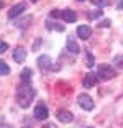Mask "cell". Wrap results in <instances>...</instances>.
Here are the masks:
<instances>
[{"instance_id": "1", "label": "cell", "mask_w": 123, "mask_h": 128, "mask_svg": "<svg viewBox=\"0 0 123 128\" xmlns=\"http://www.w3.org/2000/svg\"><path fill=\"white\" fill-rule=\"evenodd\" d=\"M34 89L30 86V82H22V86L16 89V104H18L22 108H28V107L31 105V102H33L34 98Z\"/></svg>"}, {"instance_id": "2", "label": "cell", "mask_w": 123, "mask_h": 128, "mask_svg": "<svg viewBox=\"0 0 123 128\" xmlns=\"http://www.w3.org/2000/svg\"><path fill=\"white\" fill-rule=\"evenodd\" d=\"M97 76H98V79H102V80H110L115 77V69L110 64H100Z\"/></svg>"}, {"instance_id": "3", "label": "cell", "mask_w": 123, "mask_h": 128, "mask_svg": "<svg viewBox=\"0 0 123 128\" xmlns=\"http://www.w3.org/2000/svg\"><path fill=\"white\" fill-rule=\"evenodd\" d=\"M77 104H79V107H80L82 110H87V112L94 110V107H95L94 98L90 97V95H87V94H80L77 97Z\"/></svg>"}, {"instance_id": "4", "label": "cell", "mask_w": 123, "mask_h": 128, "mask_svg": "<svg viewBox=\"0 0 123 128\" xmlns=\"http://www.w3.org/2000/svg\"><path fill=\"white\" fill-rule=\"evenodd\" d=\"M23 12H26V4L25 2H20V4L13 5V7L10 8V12H8V18H16V16H20L23 13Z\"/></svg>"}, {"instance_id": "5", "label": "cell", "mask_w": 123, "mask_h": 128, "mask_svg": "<svg viewBox=\"0 0 123 128\" xmlns=\"http://www.w3.org/2000/svg\"><path fill=\"white\" fill-rule=\"evenodd\" d=\"M33 115H34L36 120H46V118H48V108H46L44 104H38V105L34 107Z\"/></svg>"}, {"instance_id": "6", "label": "cell", "mask_w": 123, "mask_h": 128, "mask_svg": "<svg viewBox=\"0 0 123 128\" xmlns=\"http://www.w3.org/2000/svg\"><path fill=\"white\" fill-rule=\"evenodd\" d=\"M97 80H98V76L95 74V72H89V74L84 77V80H82V86L86 87V89H90V87H94L97 84Z\"/></svg>"}, {"instance_id": "7", "label": "cell", "mask_w": 123, "mask_h": 128, "mask_svg": "<svg viewBox=\"0 0 123 128\" xmlns=\"http://www.w3.org/2000/svg\"><path fill=\"white\" fill-rule=\"evenodd\" d=\"M61 18L67 23H74L76 20H77V13H76L74 10H71V8H66V10L61 12Z\"/></svg>"}, {"instance_id": "8", "label": "cell", "mask_w": 123, "mask_h": 128, "mask_svg": "<svg viewBox=\"0 0 123 128\" xmlns=\"http://www.w3.org/2000/svg\"><path fill=\"white\" fill-rule=\"evenodd\" d=\"M38 68H40L41 71H49V69H51V58L46 56V54L40 56L38 58Z\"/></svg>"}, {"instance_id": "9", "label": "cell", "mask_w": 123, "mask_h": 128, "mask_svg": "<svg viewBox=\"0 0 123 128\" xmlns=\"http://www.w3.org/2000/svg\"><path fill=\"white\" fill-rule=\"evenodd\" d=\"M90 34H92V28H90L89 25H80V26H77V36L80 38V40H89Z\"/></svg>"}, {"instance_id": "10", "label": "cell", "mask_w": 123, "mask_h": 128, "mask_svg": "<svg viewBox=\"0 0 123 128\" xmlns=\"http://www.w3.org/2000/svg\"><path fill=\"white\" fill-rule=\"evenodd\" d=\"M66 49L69 51L71 54H77L79 51H80V48H79L77 41L74 40V36H69L67 38V43H66Z\"/></svg>"}, {"instance_id": "11", "label": "cell", "mask_w": 123, "mask_h": 128, "mask_svg": "<svg viewBox=\"0 0 123 128\" xmlns=\"http://www.w3.org/2000/svg\"><path fill=\"white\" fill-rule=\"evenodd\" d=\"M56 117H58V120L62 122V123H71V122H72V117H74V115H72L71 112H67V110H58Z\"/></svg>"}, {"instance_id": "12", "label": "cell", "mask_w": 123, "mask_h": 128, "mask_svg": "<svg viewBox=\"0 0 123 128\" xmlns=\"http://www.w3.org/2000/svg\"><path fill=\"white\" fill-rule=\"evenodd\" d=\"M13 59H15L16 62H23V61L26 59V49L23 48V46H18V48L13 51Z\"/></svg>"}, {"instance_id": "13", "label": "cell", "mask_w": 123, "mask_h": 128, "mask_svg": "<svg viewBox=\"0 0 123 128\" xmlns=\"http://www.w3.org/2000/svg\"><path fill=\"white\" fill-rule=\"evenodd\" d=\"M31 20H33L31 15H26L23 20H18V22L15 23V26L16 28H26V26H28V23H31Z\"/></svg>"}, {"instance_id": "14", "label": "cell", "mask_w": 123, "mask_h": 128, "mask_svg": "<svg viewBox=\"0 0 123 128\" xmlns=\"http://www.w3.org/2000/svg\"><path fill=\"white\" fill-rule=\"evenodd\" d=\"M7 74H10V68L5 61L0 59V76H7Z\"/></svg>"}, {"instance_id": "15", "label": "cell", "mask_w": 123, "mask_h": 128, "mask_svg": "<svg viewBox=\"0 0 123 128\" xmlns=\"http://www.w3.org/2000/svg\"><path fill=\"white\" fill-rule=\"evenodd\" d=\"M31 80V71L30 69H23L22 72V82H30Z\"/></svg>"}, {"instance_id": "16", "label": "cell", "mask_w": 123, "mask_h": 128, "mask_svg": "<svg viewBox=\"0 0 123 128\" xmlns=\"http://www.w3.org/2000/svg\"><path fill=\"white\" fill-rule=\"evenodd\" d=\"M46 28H48V30H58V31H64V26H62V25H58V23H52V22H48Z\"/></svg>"}, {"instance_id": "17", "label": "cell", "mask_w": 123, "mask_h": 128, "mask_svg": "<svg viewBox=\"0 0 123 128\" xmlns=\"http://www.w3.org/2000/svg\"><path fill=\"white\" fill-rule=\"evenodd\" d=\"M113 62H115V66H116V68L123 69V54H118V56H115Z\"/></svg>"}, {"instance_id": "18", "label": "cell", "mask_w": 123, "mask_h": 128, "mask_svg": "<svg viewBox=\"0 0 123 128\" xmlns=\"http://www.w3.org/2000/svg\"><path fill=\"white\" fill-rule=\"evenodd\" d=\"M87 68H92L94 66V54L92 53H87V64H86Z\"/></svg>"}, {"instance_id": "19", "label": "cell", "mask_w": 123, "mask_h": 128, "mask_svg": "<svg viewBox=\"0 0 123 128\" xmlns=\"http://www.w3.org/2000/svg\"><path fill=\"white\" fill-rule=\"evenodd\" d=\"M94 5H97V7H105L107 5V0H90Z\"/></svg>"}, {"instance_id": "20", "label": "cell", "mask_w": 123, "mask_h": 128, "mask_svg": "<svg viewBox=\"0 0 123 128\" xmlns=\"http://www.w3.org/2000/svg\"><path fill=\"white\" fill-rule=\"evenodd\" d=\"M7 49H8V44H7L5 41H2V40H0V54H2V53H5Z\"/></svg>"}, {"instance_id": "21", "label": "cell", "mask_w": 123, "mask_h": 128, "mask_svg": "<svg viewBox=\"0 0 123 128\" xmlns=\"http://www.w3.org/2000/svg\"><path fill=\"white\" fill-rule=\"evenodd\" d=\"M108 26H110V20H108V18L98 23V28H108Z\"/></svg>"}, {"instance_id": "22", "label": "cell", "mask_w": 123, "mask_h": 128, "mask_svg": "<svg viewBox=\"0 0 123 128\" xmlns=\"http://www.w3.org/2000/svg\"><path fill=\"white\" fill-rule=\"evenodd\" d=\"M98 15H102V12H100V10H98V12H94V13H89L87 16H89V20H94V18H97Z\"/></svg>"}, {"instance_id": "23", "label": "cell", "mask_w": 123, "mask_h": 128, "mask_svg": "<svg viewBox=\"0 0 123 128\" xmlns=\"http://www.w3.org/2000/svg\"><path fill=\"white\" fill-rule=\"evenodd\" d=\"M51 16L52 18H58V16H61V12L59 10H51Z\"/></svg>"}, {"instance_id": "24", "label": "cell", "mask_w": 123, "mask_h": 128, "mask_svg": "<svg viewBox=\"0 0 123 128\" xmlns=\"http://www.w3.org/2000/svg\"><path fill=\"white\" fill-rule=\"evenodd\" d=\"M43 128H58V126H56V125H54V123H48V125H44V126H43Z\"/></svg>"}, {"instance_id": "25", "label": "cell", "mask_w": 123, "mask_h": 128, "mask_svg": "<svg viewBox=\"0 0 123 128\" xmlns=\"http://www.w3.org/2000/svg\"><path fill=\"white\" fill-rule=\"evenodd\" d=\"M4 5H5V4H4V0H0V8H4Z\"/></svg>"}, {"instance_id": "26", "label": "cell", "mask_w": 123, "mask_h": 128, "mask_svg": "<svg viewBox=\"0 0 123 128\" xmlns=\"http://www.w3.org/2000/svg\"><path fill=\"white\" fill-rule=\"evenodd\" d=\"M30 2H31V4H36V2H38V0H30Z\"/></svg>"}, {"instance_id": "27", "label": "cell", "mask_w": 123, "mask_h": 128, "mask_svg": "<svg viewBox=\"0 0 123 128\" xmlns=\"http://www.w3.org/2000/svg\"><path fill=\"white\" fill-rule=\"evenodd\" d=\"M120 7H122V8H123V2H122V4H120Z\"/></svg>"}, {"instance_id": "28", "label": "cell", "mask_w": 123, "mask_h": 128, "mask_svg": "<svg viewBox=\"0 0 123 128\" xmlns=\"http://www.w3.org/2000/svg\"><path fill=\"white\" fill-rule=\"evenodd\" d=\"M77 2H84V0H77Z\"/></svg>"}, {"instance_id": "29", "label": "cell", "mask_w": 123, "mask_h": 128, "mask_svg": "<svg viewBox=\"0 0 123 128\" xmlns=\"http://www.w3.org/2000/svg\"><path fill=\"white\" fill-rule=\"evenodd\" d=\"M90 128H92V126H90Z\"/></svg>"}]
</instances>
